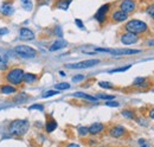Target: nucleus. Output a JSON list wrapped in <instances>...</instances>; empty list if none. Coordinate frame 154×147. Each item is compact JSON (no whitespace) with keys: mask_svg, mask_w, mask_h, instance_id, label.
<instances>
[{"mask_svg":"<svg viewBox=\"0 0 154 147\" xmlns=\"http://www.w3.org/2000/svg\"><path fill=\"white\" fill-rule=\"evenodd\" d=\"M30 128V122L26 119H18V120H13L10 126H8V132L11 135L14 136H21L24 135Z\"/></svg>","mask_w":154,"mask_h":147,"instance_id":"f257e3e1","label":"nucleus"},{"mask_svg":"<svg viewBox=\"0 0 154 147\" xmlns=\"http://www.w3.org/2000/svg\"><path fill=\"white\" fill-rule=\"evenodd\" d=\"M125 29L127 32H131V33H134V35H141V33H145L147 30H148V25L142 21V20H139V19H132L129 20L126 25H125Z\"/></svg>","mask_w":154,"mask_h":147,"instance_id":"f03ea898","label":"nucleus"},{"mask_svg":"<svg viewBox=\"0 0 154 147\" xmlns=\"http://www.w3.org/2000/svg\"><path fill=\"white\" fill-rule=\"evenodd\" d=\"M25 71L20 68H13L11 69L7 75H6V81L11 84V86H19L23 83V77H24Z\"/></svg>","mask_w":154,"mask_h":147,"instance_id":"7ed1b4c3","label":"nucleus"},{"mask_svg":"<svg viewBox=\"0 0 154 147\" xmlns=\"http://www.w3.org/2000/svg\"><path fill=\"white\" fill-rule=\"evenodd\" d=\"M95 52H108L114 56H129V55H137L141 52V50H135V49H102V48H95Z\"/></svg>","mask_w":154,"mask_h":147,"instance_id":"20e7f679","label":"nucleus"},{"mask_svg":"<svg viewBox=\"0 0 154 147\" xmlns=\"http://www.w3.org/2000/svg\"><path fill=\"white\" fill-rule=\"evenodd\" d=\"M14 52L23 58H33L37 56V51L27 45H18L14 48Z\"/></svg>","mask_w":154,"mask_h":147,"instance_id":"39448f33","label":"nucleus"},{"mask_svg":"<svg viewBox=\"0 0 154 147\" xmlns=\"http://www.w3.org/2000/svg\"><path fill=\"white\" fill-rule=\"evenodd\" d=\"M100 63V59H88V61H82L72 64H65V68L68 69H88L91 67H95Z\"/></svg>","mask_w":154,"mask_h":147,"instance_id":"423d86ee","label":"nucleus"},{"mask_svg":"<svg viewBox=\"0 0 154 147\" xmlns=\"http://www.w3.org/2000/svg\"><path fill=\"white\" fill-rule=\"evenodd\" d=\"M136 8V2L134 0H122L120 2V11L125 12L126 14L133 13Z\"/></svg>","mask_w":154,"mask_h":147,"instance_id":"0eeeda50","label":"nucleus"},{"mask_svg":"<svg viewBox=\"0 0 154 147\" xmlns=\"http://www.w3.org/2000/svg\"><path fill=\"white\" fill-rule=\"evenodd\" d=\"M109 10H110V5L109 4H104V5H102L98 8V11H97L96 14H95V19H96L100 24H103L106 21L107 14H108V11Z\"/></svg>","mask_w":154,"mask_h":147,"instance_id":"6e6552de","label":"nucleus"},{"mask_svg":"<svg viewBox=\"0 0 154 147\" xmlns=\"http://www.w3.org/2000/svg\"><path fill=\"white\" fill-rule=\"evenodd\" d=\"M137 42H139V36H136L134 33L125 32L121 36V43L125 45H132V44H135Z\"/></svg>","mask_w":154,"mask_h":147,"instance_id":"1a4fd4ad","label":"nucleus"},{"mask_svg":"<svg viewBox=\"0 0 154 147\" xmlns=\"http://www.w3.org/2000/svg\"><path fill=\"white\" fill-rule=\"evenodd\" d=\"M19 38L21 40H32L35 39V33L32 30L27 29V27H21L19 31Z\"/></svg>","mask_w":154,"mask_h":147,"instance_id":"9d476101","label":"nucleus"},{"mask_svg":"<svg viewBox=\"0 0 154 147\" xmlns=\"http://www.w3.org/2000/svg\"><path fill=\"white\" fill-rule=\"evenodd\" d=\"M109 134H110V136H113V138H115V139H119V138H122L125 134H126V128L123 127V126H114V127H112L110 130H109Z\"/></svg>","mask_w":154,"mask_h":147,"instance_id":"9b49d317","label":"nucleus"},{"mask_svg":"<svg viewBox=\"0 0 154 147\" xmlns=\"http://www.w3.org/2000/svg\"><path fill=\"white\" fill-rule=\"evenodd\" d=\"M89 134L91 135H97L100 133H102L104 130V125L101 124V122H94L93 125H90L89 127Z\"/></svg>","mask_w":154,"mask_h":147,"instance_id":"f8f14e48","label":"nucleus"},{"mask_svg":"<svg viewBox=\"0 0 154 147\" xmlns=\"http://www.w3.org/2000/svg\"><path fill=\"white\" fill-rule=\"evenodd\" d=\"M112 19H113V21H115V23H122V21H126V20L128 19V14H126L125 12L117 10V11H114V12H113Z\"/></svg>","mask_w":154,"mask_h":147,"instance_id":"ddd939ff","label":"nucleus"},{"mask_svg":"<svg viewBox=\"0 0 154 147\" xmlns=\"http://www.w3.org/2000/svg\"><path fill=\"white\" fill-rule=\"evenodd\" d=\"M0 12H1V14L6 16V17H11V16H13V13H14V8H13L12 5L5 4V5H2V6L0 7Z\"/></svg>","mask_w":154,"mask_h":147,"instance_id":"4468645a","label":"nucleus"},{"mask_svg":"<svg viewBox=\"0 0 154 147\" xmlns=\"http://www.w3.org/2000/svg\"><path fill=\"white\" fill-rule=\"evenodd\" d=\"M133 86L139 87V88H147L149 86V81L146 77H137L133 82Z\"/></svg>","mask_w":154,"mask_h":147,"instance_id":"2eb2a0df","label":"nucleus"},{"mask_svg":"<svg viewBox=\"0 0 154 147\" xmlns=\"http://www.w3.org/2000/svg\"><path fill=\"white\" fill-rule=\"evenodd\" d=\"M74 97H79V99H84V100H88L90 102H97L98 99L96 96H91L89 94H85V92H78L74 94Z\"/></svg>","mask_w":154,"mask_h":147,"instance_id":"dca6fc26","label":"nucleus"},{"mask_svg":"<svg viewBox=\"0 0 154 147\" xmlns=\"http://www.w3.org/2000/svg\"><path fill=\"white\" fill-rule=\"evenodd\" d=\"M37 80H38V76L36 74H31V73H25L24 74V77H23V82H25L27 84L35 83Z\"/></svg>","mask_w":154,"mask_h":147,"instance_id":"f3484780","label":"nucleus"},{"mask_svg":"<svg viewBox=\"0 0 154 147\" xmlns=\"http://www.w3.org/2000/svg\"><path fill=\"white\" fill-rule=\"evenodd\" d=\"M16 92H17L16 87H14V86H11V84H5V86H1V87H0V92L4 94V95L14 94Z\"/></svg>","mask_w":154,"mask_h":147,"instance_id":"a211bd4d","label":"nucleus"},{"mask_svg":"<svg viewBox=\"0 0 154 147\" xmlns=\"http://www.w3.org/2000/svg\"><path fill=\"white\" fill-rule=\"evenodd\" d=\"M57 121L56 120H54V119H50V120H48L46 121V125H45V129H46V132L48 133H52L55 129L57 128Z\"/></svg>","mask_w":154,"mask_h":147,"instance_id":"6ab92c4d","label":"nucleus"},{"mask_svg":"<svg viewBox=\"0 0 154 147\" xmlns=\"http://www.w3.org/2000/svg\"><path fill=\"white\" fill-rule=\"evenodd\" d=\"M66 46V43L64 40H56L51 46H50V51H57V50H60Z\"/></svg>","mask_w":154,"mask_h":147,"instance_id":"aec40b11","label":"nucleus"},{"mask_svg":"<svg viewBox=\"0 0 154 147\" xmlns=\"http://www.w3.org/2000/svg\"><path fill=\"white\" fill-rule=\"evenodd\" d=\"M20 2H21V6L25 11H32V8H33L32 0H20Z\"/></svg>","mask_w":154,"mask_h":147,"instance_id":"412c9836","label":"nucleus"},{"mask_svg":"<svg viewBox=\"0 0 154 147\" xmlns=\"http://www.w3.org/2000/svg\"><path fill=\"white\" fill-rule=\"evenodd\" d=\"M121 114H122V116H123V117H126V119H128V120H134L135 119V113L131 109L122 110V113H121Z\"/></svg>","mask_w":154,"mask_h":147,"instance_id":"4be33fe9","label":"nucleus"},{"mask_svg":"<svg viewBox=\"0 0 154 147\" xmlns=\"http://www.w3.org/2000/svg\"><path fill=\"white\" fill-rule=\"evenodd\" d=\"M72 0H59L57 2V7L58 8H62V10H68L69 5L71 4Z\"/></svg>","mask_w":154,"mask_h":147,"instance_id":"5701e85b","label":"nucleus"},{"mask_svg":"<svg viewBox=\"0 0 154 147\" xmlns=\"http://www.w3.org/2000/svg\"><path fill=\"white\" fill-rule=\"evenodd\" d=\"M69 88H70V84L66 83V82H60V83H57V84L55 86V89H56V90H66V89H69Z\"/></svg>","mask_w":154,"mask_h":147,"instance_id":"b1692460","label":"nucleus"},{"mask_svg":"<svg viewBox=\"0 0 154 147\" xmlns=\"http://www.w3.org/2000/svg\"><path fill=\"white\" fill-rule=\"evenodd\" d=\"M97 99H101V100H106V101H112L115 99L114 95H107V94H97L96 96Z\"/></svg>","mask_w":154,"mask_h":147,"instance_id":"393cba45","label":"nucleus"},{"mask_svg":"<svg viewBox=\"0 0 154 147\" xmlns=\"http://www.w3.org/2000/svg\"><path fill=\"white\" fill-rule=\"evenodd\" d=\"M132 65H126V67H122V68H116V69H113L110 70L109 74H115V73H123V71H127L128 69H131Z\"/></svg>","mask_w":154,"mask_h":147,"instance_id":"a878e982","label":"nucleus"},{"mask_svg":"<svg viewBox=\"0 0 154 147\" xmlns=\"http://www.w3.org/2000/svg\"><path fill=\"white\" fill-rule=\"evenodd\" d=\"M98 86H100L101 88H103V89H110V88H113V84H112L110 82H107V81H101V82H98Z\"/></svg>","mask_w":154,"mask_h":147,"instance_id":"bb28decb","label":"nucleus"},{"mask_svg":"<svg viewBox=\"0 0 154 147\" xmlns=\"http://www.w3.org/2000/svg\"><path fill=\"white\" fill-rule=\"evenodd\" d=\"M60 92H58V90H48V92H45L43 95H42V97H44V99H46V97H51V96H54V95H58Z\"/></svg>","mask_w":154,"mask_h":147,"instance_id":"cd10ccee","label":"nucleus"},{"mask_svg":"<svg viewBox=\"0 0 154 147\" xmlns=\"http://www.w3.org/2000/svg\"><path fill=\"white\" fill-rule=\"evenodd\" d=\"M78 134H79V136H85L87 134H89V128L88 127H79Z\"/></svg>","mask_w":154,"mask_h":147,"instance_id":"c85d7f7f","label":"nucleus"},{"mask_svg":"<svg viewBox=\"0 0 154 147\" xmlns=\"http://www.w3.org/2000/svg\"><path fill=\"white\" fill-rule=\"evenodd\" d=\"M29 110H40V111H43V110H44V106L36 103V105L30 106V107H29Z\"/></svg>","mask_w":154,"mask_h":147,"instance_id":"c756f323","label":"nucleus"},{"mask_svg":"<svg viewBox=\"0 0 154 147\" xmlns=\"http://www.w3.org/2000/svg\"><path fill=\"white\" fill-rule=\"evenodd\" d=\"M26 99H27V95L21 92V94H19V95L16 97V102H25Z\"/></svg>","mask_w":154,"mask_h":147,"instance_id":"7c9ffc66","label":"nucleus"},{"mask_svg":"<svg viewBox=\"0 0 154 147\" xmlns=\"http://www.w3.org/2000/svg\"><path fill=\"white\" fill-rule=\"evenodd\" d=\"M147 13L151 16V18L154 20V4H152V5H149L148 7H147Z\"/></svg>","mask_w":154,"mask_h":147,"instance_id":"2f4dec72","label":"nucleus"},{"mask_svg":"<svg viewBox=\"0 0 154 147\" xmlns=\"http://www.w3.org/2000/svg\"><path fill=\"white\" fill-rule=\"evenodd\" d=\"M84 80V76L83 75H75L74 77H72V82H82Z\"/></svg>","mask_w":154,"mask_h":147,"instance_id":"473e14b6","label":"nucleus"},{"mask_svg":"<svg viewBox=\"0 0 154 147\" xmlns=\"http://www.w3.org/2000/svg\"><path fill=\"white\" fill-rule=\"evenodd\" d=\"M106 106H108V107H119V106H120V103L112 100V101H107V102H106Z\"/></svg>","mask_w":154,"mask_h":147,"instance_id":"72a5a7b5","label":"nucleus"},{"mask_svg":"<svg viewBox=\"0 0 154 147\" xmlns=\"http://www.w3.org/2000/svg\"><path fill=\"white\" fill-rule=\"evenodd\" d=\"M136 121H137V124H139V125H142V126H148V122H147L145 119H142V117H141V119L139 117Z\"/></svg>","mask_w":154,"mask_h":147,"instance_id":"f704fd0d","label":"nucleus"},{"mask_svg":"<svg viewBox=\"0 0 154 147\" xmlns=\"http://www.w3.org/2000/svg\"><path fill=\"white\" fill-rule=\"evenodd\" d=\"M75 23H76V25L79 27V29H84V25H83V21L81 20V19H75Z\"/></svg>","mask_w":154,"mask_h":147,"instance_id":"c9c22d12","label":"nucleus"},{"mask_svg":"<svg viewBox=\"0 0 154 147\" xmlns=\"http://www.w3.org/2000/svg\"><path fill=\"white\" fill-rule=\"evenodd\" d=\"M10 31H8V29L7 27H2V29H0V36H5V35H7Z\"/></svg>","mask_w":154,"mask_h":147,"instance_id":"e433bc0d","label":"nucleus"},{"mask_svg":"<svg viewBox=\"0 0 154 147\" xmlns=\"http://www.w3.org/2000/svg\"><path fill=\"white\" fill-rule=\"evenodd\" d=\"M56 35H57L58 37L63 36V32H62V30H60V27H59V26H56Z\"/></svg>","mask_w":154,"mask_h":147,"instance_id":"4c0bfd02","label":"nucleus"},{"mask_svg":"<svg viewBox=\"0 0 154 147\" xmlns=\"http://www.w3.org/2000/svg\"><path fill=\"white\" fill-rule=\"evenodd\" d=\"M147 45H148V46H154V39L148 40V42H147Z\"/></svg>","mask_w":154,"mask_h":147,"instance_id":"58836bf2","label":"nucleus"},{"mask_svg":"<svg viewBox=\"0 0 154 147\" xmlns=\"http://www.w3.org/2000/svg\"><path fill=\"white\" fill-rule=\"evenodd\" d=\"M149 117H151V119H153V120H154V108H153V109L149 110Z\"/></svg>","mask_w":154,"mask_h":147,"instance_id":"ea45409f","label":"nucleus"},{"mask_svg":"<svg viewBox=\"0 0 154 147\" xmlns=\"http://www.w3.org/2000/svg\"><path fill=\"white\" fill-rule=\"evenodd\" d=\"M66 147H81L79 145H77V144H69V145H66Z\"/></svg>","mask_w":154,"mask_h":147,"instance_id":"a19ab883","label":"nucleus"},{"mask_svg":"<svg viewBox=\"0 0 154 147\" xmlns=\"http://www.w3.org/2000/svg\"><path fill=\"white\" fill-rule=\"evenodd\" d=\"M139 144L140 145H145V140L143 139H139Z\"/></svg>","mask_w":154,"mask_h":147,"instance_id":"79ce46f5","label":"nucleus"},{"mask_svg":"<svg viewBox=\"0 0 154 147\" xmlns=\"http://www.w3.org/2000/svg\"><path fill=\"white\" fill-rule=\"evenodd\" d=\"M59 75H62V76H65V74L63 73V71H59Z\"/></svg>","mask_w":154,"mask_h":147,"instance_id":"37998d69","label":"nucleus"},{"mask_svg":"<svg viewBox=\"0 0 154 147\" xmlns=\"http://www.w3.org/2000/svg\"><path fill=\"white\" fill-rule=\"evenodd\" d=\"M140 147H147V145H141Z\"/></svg>","mask_w":154,"mask_h":147,"instance_id":"c03bdc74","label":"nucleus"},{"mask_svg":"<svg viewBox=\"0 0 154 147\" xmlns=\"http://www.w3.org/2000/svg\"><path fill=\"white\" fill-rule=\"evenodd\" d=\"M0 62H1V56H0Z\"/></svg>","mask_w":154,"mask_h":147,"instance_id":"a18cd8bd","label":"nucleus"},{"mask_svg":"<svg viewBox=\"0 0 154 147\" xmlns=\"http://www.w3.org/2000/svg\"><path fill=\"white\" fill-rule=\"evenodd\" d=\"M153 92H154V89H153Z\"/></svg>","mask_w":154,"mask_h":147,"instance_id":"49530a36","label":"nucleus"}]
</instances>
